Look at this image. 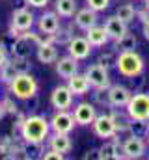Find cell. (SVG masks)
<instances>
[{"label": "cell", "mask_w": 149, "mask_h": 160, "mask_svg": "<svg viewBox=\"0 0 149 160\" xmlns=\"http://www.w3.org/2000/svg\"><path fill=\"white\" fill-rule=\"evenodd\" d=\"M21 140L26 143H43L50 134V121L45 116H26L21 127Z\"/></svg>", "instance_id": "6da1fadb"}, {"label": "cell", "mask_w": 149, "mask_h": 160, "mask_svg": "<svg viewBox=\"0 0 149 160\" xmlns=\"http://www.w3.org/2000/svg\"><path fill=\"white\" fill-rule=\"evenodd\" d=\"M114 67L117 69V73L123 78H136V77L144 75L146 62L136 50H121L116 56V65Z\"/></svg>", "instance_id": "7a4b0ae2"}, {"label": "cell", "mask_w": 149, "mask_h": 160, "mask_svg": "<svg viewBox=\"0 0 149 160\" xmlns=\"http://www.w3.org/2000/svg\"><path fill=\"white\" fill-rule=\"evenodd\" d=\"M8 88H9L11 97H15L19 101H30L39 91V84H37L36 77H32L30 73H19L8 84Z\"/></svg>", "instance_id": "3957f363"}, {"label": "cell", "mask_w": 149, "mask_h": 160, "mask_svg": "<svg viewBox=\"0 0 149 160\" xmlns=\"http://www.w3.org/2000/svg\"><path fill=\"white\" fill-rule=\"evenodd\" d=\"M125 112L131 116V119H149V93L134 91L125 106Z\"/></svg>", "instance_id": "277c9868"}, {"label": "cell", "mask_w": 149, "mask_h": 160, "mask_svg": "<svg viewBox=\"0 0 149 160\" xmlns=\"http://www.w3.org/2000/svg\"><path fill=\"white\" fill-rule=\"evenodd\" d=\"M86 78L90 80V86L91 88H110V73H108V67L101 65L99 62L95 63H90L84 71Z\"/></svg>", "instance_id": "5b68a950"}, {"label": "cell", "mask_w": 149, "mask_h": 160, "mask_svg": "<svg viewBox=\"0 0 149 160\" xmlns=\"http://www.w3.org/2000/svg\"><path fill=\"white\" fill-rule=\"evenodd\" d=\"M49 121H50V130L60 132V134H71L76 125L73 112H69V110H56Z\"/></svg>", "instance_id": "8992f818"}, {"label": "cell", "mask_w": 149, "mask_h": 160, "mask_svg": "<svg viewBox=\"0 0 149 160\" xmlns=\"http://www.w3.org/2000/svg\"><path fill=\"white\" fill-rule=\"evenodd\" d=\"M91 128H93V134L101 140H110L117 134L110 114H97V118L91 123Z\"/></svg>", "instance_id": "52a82bcc"}, {"label": "cell", "mask_w": 149, "mask_h": 160, "mask_svg": "<svg viewBox=\"0 0 149 160\" xmlns=\"http://www.w3.org/2000/svg\"><path fill=\"white\" fill-rule=\"evenodd\" d=\"M73 99L74 95L67 84L65 86L64 84L56 86L52 89V93H50V104H52L54 110H69V108H73Z\"/></svg>", "instance_id": "ba28073f"}, {"label": "cell", "mask_w": 149, "mask_h": 160, "mask_svg": "<svg viewBox=\"0 0 149 160\" xmlns=\"http://www.w3.org/2000/svg\"><path fill=\"white\" fill-rule=\"evenodd\" d=\"M121 145H123V157L129 160L142 158L147 153V142L144 138H138V136H131L129 134V138L123 140Z\"/></svg>", "instance_id": "9c48e42d"}, {"label": "cell", "mask_w": 149, "mask_h": 160, "mask_svg": "<svg viewBox=\"0 0 149 160\" xmlns=\"http://www.w3.org/2000/svg\"><path fill=\"white\" fill-rule=\"evenodd\" d=\"M34 24H36V15H34V11L30 9V6H26V8H17V9L11 13V26H15L17 30L26 32V30H32Z\"/></svg>", "instance_id": "30bf717a"}, {"label": "cell", "mask_w": 149, "mask_h": 160, "mask_svg": "<svg viewBox=\"0 0 149 160\" xmlns=\"http://www.w3.org/2000/svg\"><path fill=\"white\" fill-rule=\"evenodd\" d=\"M73 116H74V121H76L78 127H90L93 123V119L97 118V108H95L93 102L82 101L78 104H74Z\"/></svg>", "instance_id": "8fae6325"}, {"label": "cell", "mask_w": 149, "mask_h": 160, "mask_svg": "<svg viewBox=\"0 0 149 160\" xmlns=\"http://www.w3.org/2000/svg\"><path fill=\"white\" fill-rule=\"evenodd\" d=\"M132 97V89H129L127 86L121 84H110L108 88V106H116V108H125L127 102Z\"/></svg>", "instance_id": "7c38bea8"}, {"label": "cell", "mask_w": 149, "mask_h": 160, "mask_svg": "<svg viewBox=\"0 0 149 160\" xmlns=\"http://www.w3.org/2000/svg\"><path fill=\"white\" fill-rule=\"evenodd\" d=\"M91 45H90V41L86 39V36H73L71 41L67 43V52L76 58L78 62H82V60H88L90 58V54H91Z\"/></svg>", "instance_id": "4fadbf2b"}, {"label": "cell", "mask_w": 149, "mask_h": 160, "mask_svg": "<svg viewBox=\"0 0 149 160\" xmlns=\"http://www.w3.org/2000/svg\"><path fill=\"white\" fill-rule=\"evenodd\" d=\"M60 26H62L60 24V15L56 11H45L37 19V30H39L41 36H52V34L58 32Z\"/></svg>", "instance_id": "5bb4252c"}, {"label": "cell", "mask_w": 149, "mask_h": 160, "mask_svg": "<svg viewBox=\"0 0 149 160\" xmlns=\"http://www.w3.org/2000/svg\"><path fill=\"white\" fill-rule=\"evenodd\" d=\"M36 58L39 60V63H43V65L54 63L58 60V45L43 38V41L36 47Z\"/></svg>", "instance_id": "9a60e30c"}, {"label": "cell", "mask_w": 149, "mask_h": 160, "mask_svg": "<svg viewBox=\"0 0 149 160\" xmlns=\"http://www.w3.org/2000/svg\"><path fill=\"white\" fill-rule=\"evenodd\" d=\"M95 24H99V13L95 9H91L88 6L82 8V9H76V13H74V26L78 30L86 32L88 28H91Z\"/></svg>", "instance_id": "2e32d148"}, {"label": "cell", "mask_w": 149, "mask_h": 160, "mask_svg": "<svg viewBox=\"0 0 149 160\" xmlns=\"http://www.w3.org/2000/svg\"><path fill=\"white\" fill-rule=\"evenodd\" d=\"M99 158L101 160H108V158H114V160H121L125 158L123 157V145H121V142L117 140V134L110 138V140H106L101 147H99Z\"/></svg>", "instance_id": "e0dca14e"}, {"label": "cell", "mask_w": 149, "mask_h": 160, "mask_svg": "<svg viewBox=\"0 0 149 160\" xmlns=\"http://www.w3.org/2000/svg\"><path fill=\"white\" fill-rule=\"evenodd\" d=\"M54 63H56V73H58V77H60V78L67 80V78H71L74 73H78V60L73 58L71 54L58 58Z\"/></svg>", "instance_id": "ac0fdd59"}, {"label": "cell", "mask_w": 149, "mask_h": 160, "mask_svg": "<svg viewBox=\"0 0 149 160\" xmlns=\"http://www.w3.org/2000/svg\"><path fill=\"white\" fill-rule=\"evenodd\" d=\"M103 26H105V30H106V34H108V38H110L112 41L119 39L121 36H125V34L129 32L127 22H123L117 15H110V17H106Z\"/></svg>", "instance_id": "d6986e66"}, {"label": "cell", "mask_w": 149, "mask_h": 160, "mask_svg": "<svg viewBox=\"0 0 149 160\" xmlns=\"http://www.w3.org/2000/svg\"><path fill=\"white\" fill-rule=\"evenodd\" d=\"M49 142V147L54 149V151H60V153H71L73 149V140L69 134H60V132H54V134H49L47 138Z\"/></svg>", "instance_id": "ffe728a7"}, {"label": "cell", "mask_w": 149, "mask_h": 160, "mask_svg": "<svg viewBox=\"0 0 149 160\" xmlns=\"http://www.w3.org/2000/svg\"><path fill=\"white\" fill-rule=\"evenodd\" d=\"M86 39L90 41V45L93 48H101V47H106V43L110 41V38H108L105 26L95 24V26H91V28L86 30Z\"/></svg>", "instance_id": "44dd1931"}, {"label": "cell", "mask_w": 149, "mask_h": 160, "mask_svg": "<svg viewBox=\"0 0 149 160\" xmlns=\"http://www.w3.org/2000/svg\"><path fill=\"white\" fill-rule=\"evenodd\" d=\"M67 86H69V89L73 91L74 97H82V95H88V91H90V80L86 78V75L84 73H74L71 78H67Z\"/></svg>", "instance_id": "7402d4cb"}, {"label": "cell", "mask_w": 149, "mask_h": 160, "mask_svg": "<svg viewBox=\"0 0 149 160\" xmlns=\"http://www.w3.org/2000/svg\"><path fill=\"white\" fill-rule=\"evenodd\" d=\"M34 41L30 38H26L24 34H21L19 38H15L11 43V56H19V58H28L30 56V50H32Z\"/></svg>", "instance_id": "603a6c76"}, {"label": "cell", "mask_w": 149, "mask_h": 160, "mask_svg": "<svg viewBox=\"0 0 149 160\" xmlns=\"http://www.w3.org/2000/svg\"><path fill=\"white\" fill-rule=\"evenodd\" d=\"M114 119V125H116V130L117 134H125L129 132V125H131V116L127 112H121L119 108L116 106H110V112H108Z\"/></svg>", "instance_id": "cb8c5ba5"}, {"label": "cell", "mask_w": 149, "mask_h": 160, "mask_svg": "<svg viewBox=\"0 0 149 160\" xmlns=\"http://www.w3.org/2000/svg\"><path fill=\"white\" fill-rule=\"evenodd\" d=\"M76 9H78L76 0H56L54 2V11L62 19H71V17H74Z\"/></svg>", "instance_id": "d4e9b609"}, {"label": "cell", "mask_w": 149, "mask_h": 160, "mask_svg": "<svg viewBox=\"0 0 149 160\" xmlns=\"http://www.w3.org/2000/svg\"><path fill=\"white\" fill-rule=\"evenodd\" d=\"M73 36H74L73 34V24H67V26H60L56 34H52V36H43V38L49 39V41H52V43H56V45H65V47H67V43L71 41Z\"/></svg>", "instance_id": "484cf974"}, {"label": "cell", "mask_w": 149, "mask_h": 160, "mask_svg": "<svg viewBox=\"0 0 149 160\" xmlns=\"http://www.w3.org/2000/svg\"><path fill=\"white\" fill-rule=\"evenodd\" d=\"M114 48L117 52H121V50H136L138 48V38L134 34L127 32L125 36H121L119 39L114 41Z\"/></svg>", "instance_id": "4316f807"}, {"label": "cell", "mask_w": 149, "mask_h": 160, "mask_svg": "<svg viewBox=\"0 0 149 160\" xmlns=\"http://www.w3.org/2000/svg\"><path fill=\"white\" fill-rule=\"evenodd\" d=\"M129 134L138 136V138H147L149 136V119H131L129 125Z\"/></svg>", "instance_id": "83f0119b"}, {"label": "cell", "mask_w": 149, "mask_h": 160, "mask_svg": "<svg viewBox=\"0 0 149 160\" xmlns=\"http://www.w3.org/2000/svg\"><path fill=\"white\" fill-rule=\"evenodd\" d=\"M116 15L123 21V22H132L134 19H136V8L132 6V4H121V6H117V9H116Z\"/></svg>", "instance_id": "f1b7e54d"}, {"label": "cell", "mask_w": 149, "mask_h": 160, "mask_svg": "<svg viewBox=\"0 0 149 160\" xmlns=\"http://www.w3.org/2000/svg\"><path fill=\"white\" fill-rule=\"evenodd\" d=\"M19 73H17V69H15V65H13V62H11V58H8V62L0 67V82H4V84H9L11 80L15 78Z\"/></svg>", "instance_id": "f546056e"}, {"label": "cell", "mask_w": 149, "mask_h": 160, "mask_svg": "<svg viewBox=\"0 0 149 160\" xmlns=\"http://www.w3.org/2000/svg\"><path fill=\"white\" fill-rule=\"evenodd\" d=\"M17 143H19V142H15L11 136H2V138H0V157L9 158L11 153H13V149L17 147Z\"/></svg>", "instance_id": "4dcf8cb0"}, {"label": "cell", "mask_w": 149, "mask_h": 160, "mask_svg": "<svg viewBox=\"0 0 149 160\" xmlns=\"http://www.w3.org/2000/svg\"><path fill=\"white\" fill-rule=\"evenodd\" d=\"M116 56H117V50H116V48H105V50L99 54L97 62H99L101 65H105V67H112V65H116Z\"/></svg>", "instance_id": "1f68e13d"}, {"label": "cell", "mask_w": 149, "mask_h": 160, "mask_svg": "<svg viewBox=\"0 0 149 160\" xmlns=\"http://www.w3.org/2000/svg\"><path fill=\"white\" fill-rule=\"evenodd\" d=\"M93 104L108 106V88H93Z\"/></svg>", "instance_id": "d6a6232c"}, {"label": "cell", "mask_w": 149, "mask_h": 160, "mask_svg": "<svg viewBox=\"0 0 149 160\" xmlns=\"http://www.w3.org/2000/svg\"><path fill=\"white\" fill-rule=\"evenodd\" d=\"M11 62L17 69V73H30L32 69V63L28 58H19V56H11Z\"/></svg>", "instance_id": "836d02e7"}, {"label": "cell", "mask_w": 149, "mask_h": 160, "mask_svg": "<svg viewBox=\"0 0 149 160\" xmlns=\"http://www.w3.org/2000/svg\"><path fill=\"white\" fill-rule=\"evenodd\" d=\"M43 153H45L43 143H26V158H41Z\"/></svg>", "instance_id": "e575fe53"}, {"label": "cell", "mask_w": 149, "mask_h": 160, "mask_svg": "<svg viewBox=\"0 0 149 160\" xmlns=\"http://www.w3.org/2000/svg\"><path fill=\"white\" fill-rule=\"evenodd\" d=\"M86 6H88V8H91V9H95V11L99 13V11L108 9L110 0H86Z\"/></svg>", "instance_id": "d590c367"}, {"label": "cell", "mask_w": 149, "mask_h": 160, "mask_svg": "<svg viewBox=\"0 0 149 160\" xmlns=\"http://www.w3.org/2000/svg\"><path fill=\"white\" fill-rule=\"evenodd\" d=\"M0 101H2V104H4V108H6V112H8V114L15 116V114L19 112V106L15 104V101H13L11 97H4V99H0Z\"/></svg>", "instance_id": "8d00e7d4"}, {"label": "cell", "mask_w": 149, "mask_h": 160, "mask_svg": "<svg viewBox=\"0 0 149 160\" xmlns=\"http://www.w3.org/2000/svg\"><path fill=\"white\" fill-rule=\"evenodd\" d=\"M43 160H64L65 158V155L64 153H60V151H54V149H47L45 153H43V157H41Z\"/></svg>", "instance_id": "74e56055"}, {"label": "cell", "mask_w": 149, "mask_h": 160, "mask_svg": "<svg viewBox=\"0 0 149 160\" xmlns=\"http://www.w3.org/2000/svg\"><path fill=\"white\" fill-rule=\"evenodd\" d=\"M24 119H26V114H23L21 110L15 114V119H13V125H11V128L15 130V132H19L21 130V127H23V123H24Z\"/></svg>", "instance_id": "f35d334b"}, {"label": "cell", "mask_w": 149, "mask_h": 160, "mask_svg": "<svg viewBox=\"0 0 149 160\" xmlns=\"http://www.w3.org/2000/svg\"><path fill=\"white\" fill-rule=\"evenodd\" d=\"M49 2H50V0H24V4H26V6L36 8V9H43V8H47V6H49Z\"/></svg>", "instance_id": "ab89813d"}, {"label": "cell", "mask_w": 149, "mask_h": 160, "mask_svg": "<svg viewBox=\"0 0 149 160\" xmlns=\"http://www.w3.org/2000/svg\"><path fill=\"white\" fill-rule=\"evenodd\" d=\"M136 19L142 22V24H146V22H149V11L144 8V9H136Z\"/></svg>", "instance_id": "60d3db41"}, {"label": "cell", "mask_w": 149, "mask_h": 160, "mask_svg": "<svg viewBox=\"0 0 149 160\" xmlns=\"http://www.w3.org/2000/svg\"><path fill=\"white\" fill-rule=\"evenodd\" d=\"M6 62H8V48H6V45L0 43V67H2Z\"/></svg>", "instance_id": "b9f144b4"}, {"label": "cell", "mask_w": 149, "mask_h": 160, "mask_svg": "<svg viewBox=\"0 0 149 160\" xmlns=\"http://www.w3.org/2000/svg\"><path fill=\"white\" fill-rule=\"evenodd\" d=\"M84 158L90 160V158H99V149H90L86 155H84Z\"/></svg>", "instance_id": "7bdbcfd3"}, {"label": "cell", "mask_w": 149, "mask_h": 160, "mask_svg": "<svg viewBox=\"0 0 149 160\" xmlns=\"http://www.w3.org/2000/svg\"><path fill=\"white\" fill-rule=\"evenodd\" d=\"M142 34H144V38L149 41V22H146V24H142Z\"/></svg>", "instance_id": "ee69618b"}, {"label": "cell", "mask_w": 149, "mask_h": 160, "mask_svg": "<svg viewBox=\"0 0 149 160\" xmlns=\"http://www.w3.org/2000/svg\"><path fill=\"white\" fill-rule=\"evenodd\" d=\"M6 114H8V112H6V108H4V104H2V101H0V121L6 118Z\"/></svg>", "instance_id": "f6af8a7d"}, {"label": "cell", "mask_w": 149, "mask_h": 160, "mask_svg": "<svg viewBox=\"0 0 149 160\" xmlns=\"http://www.w3.org/2000/svg\"><path fill=\"white\" fill-rule=\"evenodd\" d=\"M144 8L149 11V0H144Z\"/></svg>", "instance_id": "bcb514c9"}, {"label": "cell", "mask_w": 149, "mask_h": 160, "mask_svg": "<svg viewBox=\"0 0 149 160\" xmlns=\"http://www.w3.org/2000/svg\"><path fill=\"white\" fill-rule=\"evenodd\" d=\"M146 142H147V147H149V136H147V138H146Z\"/></svg>", "instance_id": "7dc6e473"}, {"label": "cell", "mask_w": 149, "mask_h": 160, "mask_svg": "<svg viewBox=\"0 0 149 160\" xmlns=\"http://www.w3.org/2000/svg\"><path fill=\"white\" fill-rule=\"evenodd\" d=\"M142 2H144V0H142Z\"/></svg>", "instance_id": "c3c4849f"}]
</instances>
